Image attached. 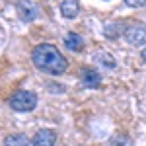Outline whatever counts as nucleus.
<instances>
[{"label": "nucleus", "mask_w": 146, "mask_h": 146, "mask_svg": "<svg viewBox=\"0 0 146 146\" xmlns=\"http://www.w3.org/2000/svg\"><path fill=\"white\" fill-rule=\"evenodd\" d=\"M31 60H33V64L41 72L53 74V76L66 72V68H68V62L64 58V55L55 45H51V43H43V45L35 47L33 53H31Z\"/></svg>", "instance_id": "obj_1"}, {"label": "nucleus", "mask_w": 146, "mask_h": 146, "mask_svg": "<svg viewBox=\"0 0 146 146\" xmlns=\"http://www.w3.org/2000/svg\"><path fill=\"white\" fill-rule=\"evenodd\" d=\"M37 105V94L29 90H18L10 98V107L18 113H27L33 111Z\"/></svg>", "instance_id": "obj_2"}, {"label": "nucleus", "mask_w": 146, "mask_h": 146, "mask_svg": "<svg viewBox=\"0 0 146 146\" xmlns=\"http://www.w3.org/2000/svg\"><path fill=\"white\" fill-rule=\"evenodd\" d=\"M16 12L22 22H33L35 18H39V6L31 0H20L16 4Z\"/></svg>", "instance_id": "obj_3"}, {"label": "nucleus", "mask_w": 146, "mask_h": 146, "mask_svg": "<svg viewBox=\"0 0 146 146\" xmlns=\"http://www.w3.org/2000/svg\"><path fill=\"white\" fill-rule=\"evenodd\" d=\"M125 39L131 45H144L146 43V25L144 23H133L125 29Z\"/></svg>", "instance_id": "obj_4"}, {"label": "nucleus", "mask_w": 146, "mask_h": 146, "mask_svg": "<svg viewBox=\"0 0 146 146\" xmlns=\"http://www.w3.org/2000/svg\"><path fill=\"white\" fill-rule=\"evenodd\" d=\"M55 142H56V133L53 129H41V131H37L33 140H31L33 146H55Z\"/></svg>", "instance_id": "obj_5"}, {"label": "nucleus", "mask_w": 146, "mask_h": 146, "mask_svg": "<svg viewBox=\"0 0 146 146\" xmlns=\"http://www.w3.org/2000/svg\"><path fill=\"white\" fill-rule=\"evenodd\" d=\"M80 78L84 82V86L90 88V90L100 88V84H101V74H98V70H94V68H82Z\"/></svg>", "instance_id": "obj_6"}, {"label": "nucleus", "mask_w": 146, "mask_h": 146, "mask_svg": "<svg viewBox=\"0 0 146 146\" xmlns=\"http://www.w3.org/2000/svg\"><path fill=\"white\" fill-rule=\"evenodd\" d=\"M62 43L66 47L68 51H74V53H80L82 49H84V39H82V35L74 33V31H68L64 35V39H62Z\"/></svg>", "instance_id": "obj_7"}, {"label": "nucleus", "mask_w": 146, "mask_h": 146, "mask_svg": "<svg viewBox=\"0 0 146 146\" xmlns=\"http://www.w3.org/2000/svg\"><path fill=\"white\" fill-rule=\"evenodd\" d=\"M78 12H80L78 0H62V2H60V14H62V18L74 20V18L78 16Z\"/></svg>", "instance_id": "obj_8"}, {"label": "nucleus", "mask_w": 146, "mask_h": 146, "mask_svg": "<svg viewBox=\"0 0 146 146\" xmlns=\"http://www.w3.org/2000/svg\"><path fill=\"white\" fill-rule=\"evenodd\" d=\"M4 146H33V144L27 140V136H23V135H10V136H6Z\"/></svg>", "instance_id": "obj_9"}, {"label": "nucleus", "mask_w": 146, "mask_h": 146, "mask_svg": "<svg viewBox=\"0 0 146 146\" xmlns=\"http://www.w3.org/2000/svg\"><path fill=\"white\" fill-rule=\"evenodd\" d=\"M96 60H98L100 64H103L105 68H115L117 66V60H115L113 55H109V53H96Z\"/></svg>", "instance_id": "obj_10"}, {"label": "nucleus", "mask_w": 146, "mask_h": 146, "mask_svg": "<svg viewBox=\"0 0 146 146\" xmlns=\"http://www.w3.org/2000/svg\"><path fill=\"white\" fill-rule=\"evenodd\" d=\"M125 4L131 6V8H140V6L146 4V0H125Z\"/></svg>", "instance_id": "obj_11"}, {"label": "nucleus", "mask_w": 146, "mask_h": 146, "mask_svg": "<svg viewBox=\"0 0 146 146\" xmlns=\"http://www.w3.org/2000/svg\"><path fill=\"white\" fill-rule=\"evenodd\" d=\"M142 58H144V62H146V49L142 51Z\"/></svg>", "instance_id": "obj_12"}]
</instances>
